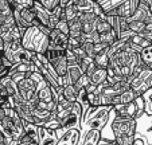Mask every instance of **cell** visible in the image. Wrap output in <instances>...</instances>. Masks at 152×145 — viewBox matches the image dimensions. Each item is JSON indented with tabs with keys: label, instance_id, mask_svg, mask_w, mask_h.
<instances>
[{
	"label": "cell",
	"instance_id": "obj_1",
	"mask_svg": "<svg viewBox=\"0 0 152 145\" xmlns=\"http://www.w3.org/2000/svg\"><path fill=\"white\" fill-rule=\"evenodd\" d=\"M22 47L35 54H45L49 48V36L42 34L38 27H28L22 36Z\"/></svg>",
	"mask_w": 152,
	"mask_h": 145
},
{
	"label": "cell",
	"instance_id": "obj_2",
	"mask_svg": "<svg viewBox=\"0 0 152 145\" xmlns=\"http://www.w3.org/2000/svg\"><path fill=\"white\" fill-rule=\"evenodd\" d=\"M112 132L115 134V137L135 136L136 119L128 116H116L112 121Z\"/></svg>",
	"mask_w": 152,
	"mask_h": 145
},
{
	"label": "cell",
	"instance_id": "obj_3",
	"mask_svg": "<svg viewBox=\"0 0 152 145\" xmlns=\"http://www.w3.org/2000/svg\"><path fill=\"white\" fill-rule=\"evenodd\" d=\"M16 89L19 95L23 98L24 101H30L32 97L35 95L37 91V85L34 83V81H31L30 78H23L22 81L16 83Z\"/></svg>",
	"mask_w": 152,
	"mask_h": 145
},
{
	"label": "cell",
	"instance_id": "obj_4",
	"mask_svg": "<svg viewBox=\"0 0 152 145\" xmlns=\"http://www.w3.org/2000/svg\"><path fill=\"white\" fill-rule=\"evenodd\" d=\"M69 35L62 34L57 28H53L49 35V48H57V50H66Z\"/></svg>",
	"mask_w": 152,
	"mask_h": 145
},
{
	"label": "cell",
	"instance_id": "obj_5",
	"mask_svg": "<svg viewBox=\"0 0 152 145\" xmlns=\"http://www.w3.org/2000/svg\"><path fill=\"white\" fill-rule=\"evenodd\" d=\"M140 1L141 0H125V1H123V3L118 4L115 8L116 15L120 17H126V19H129V17L133 15V12L136 11V8L139 7Z\"/></svg>",
	"mask_w": 152,
	"mask_h": 145
},
{
	"label": "cell",
	"instance_id": "obj_6",
	"mask_svg": "<svg viewBox=\"0 0 152 145\" xmlns=\"http://www.w3.org/2000/svg\"><path fill=\"white\" fill-rule=\"evenodd\" d=\"M57 142H58L57 132L51 130V129H46L45 126H40L38 144L39 145H57Z\"/></svg>",
	"mask_w": 152,
	"mask_h": 145
},
{
	"label": "cell",
	"instance_id": "obj_7",
	"mask_svg": "<svg viewBox=\"0 0 152 145\" xmlns=\"http://www.w3.org/2000/svg\"><path fill=\"white\" fill-rule=\"evenodd\" d=\"M80 129H69L63 133V136L58 140L57 145H78V140H80Z\"/></svg>",
	"mask_w": 152,
	"mask_h": 145
},
{
	"label": "cell",
	"instance_id": "obj_8",
	"mask_svg": "<svg viewBox=\"0 0 152 145\" xmlns=\"http://www.w3.org/2000/svg\"><path fill=\"white\" fill-rule=\"evenodd\" d=\"M69 4L80 15V14H83V12H94V7L97 3L90 1V0H70Z\"/></svg>",
	"mask_w": 152,
	"mask_h": 145
},
{
	"label": "cell",
	"instance_id": "obj_9",
	"mask_svg": "<svg viewBox=\"0 0 152 145\" xmlns=\"http://www.w3.org/2000/svg\"><path fill=\"white\" fill-rule=\"evenodd\" d=\"M149 7L147 6L145 3H143V1H140V4H139V7L136 8V11L133 12V15L131 17H129V22H145L147 16L149 15Z\"/></svg>",
	"mask_w": 152,
	"mask_h": 145
},
{
	"label": "cell",
	"instance_id": "obj_10",
	"mask_svg": "<svg viewBox=\"0 0 152 145\" xmlns=\"http://www.w3.org/2000/svg\"><path fill=\"white\" fill-rule=\"evenodd\" d=\"M100 138H101V130L89 129V130L85 133L83 138L81 140L80 145H97V142Z\"/></svg>",
	"mask_w": 152,
	"mask_h": 145
},
{
	"label": "cell",
	"instance_id": "obj_11",
	"mask_svg": "<svg viewBox=\"0 0 152 145\" xmlns=\"http://www.w3.org/2000/svg\"><path fill=\"white\" fill-rule=\"evenodd\" d=\"M106 78H108V71H106V68H97V70L90 75V83L98 87L100 85H102V83L105 82Z\"/></svg>",
	"mask_w": 152,
	"mask_h": 145
},
{
	"label": "cell",
	"instance_id": "obj_12",
	"mask_svg": "<svg viewBox=\"0 0 152 145\" xmlns=\"http://www.w3.org/2000/svg\"><path fill=\"white\" fill-rule=\"evenodd\" d=\"M83 73H82V70H81L80 65H78L77 62H67V75H69L70 81L73 82V85H74V82Z\"/></svg>",
	"mask_w": 152,
	"mask_h": 145
},
{
	"label": "cell",
	"instance_id": "obj_13",
	"mask_svg": "<svg viewBox=\"0 0 152 145\" xmlns=\"http://www.w3.org/2000/svg\"><path fill=\"white\" fill-rule=\"evenodd\" d=\"M22 121H23V119H22ZM39 128H40V126H37V125H34V124H30V122L23 121V130H24V133L28 134V136L31 137L35 142H38V140H39Z\"/></svg>",
	"mask_w": 152,
	"mask_h": 145
},
{
	"label": "cell",
	"instance_id": "obj_14",
	"mask_svg": "<svg viewBox=\"0 0 152 145\" xmlns=\"http://www.w3.org/2000/svg\"><path fill=\"white\" fill-rule=\"evenodd\" d=\"M53 68L55 70V73H57L59 77H63V75L67 73V59H66V55L62 58H59V59H57L54 63H53Z\"/></svg>",
	"mask_w": 152,
	"mask_h": 145
},
{
	"label": "cell",
	"instance_id": "obj_15",
	"mask_svg": "<svg viewBox=\"0 0 152 145\" xmlns=\"http://www.w3.org/2000/svg\"><path fill=\"white\" fill-rule=\"evenodd\" d=\"M43 126L46 129H51V130H59V129H62V122H61V119L55 116V113H51L49 118L45 121Z\"/></svg>",
	"mask_w": 152,
	"mask_h": 145
},
{
	"label": "cell",
	"instance_id": "obj_16",
	"mask_svg": "<svg viewBox=\"0 0 152 145\" xmlns=\"http://www.w3.org/2000/svg\"><path fill=\"white\" fill-rule=\"evenodd\" d=\"M136 97H139V95L135 93V90L129 87L118 95V102L123 103V105H125V103H131L136 100Z\"/></svg>",
	"mask_w": 152,
	"mask_h": 145
},
{
	"label": "cell",
	"instance_id": "obj_17",
	"mask_svg": "<svg viewBox=\"0 0 152 145\" xmlns=\"http://www.w3.org/2000/svg\"><path fill=\"white\" fill-rule=\"evenodd\" d=\"M93 62L97 66V68H106L108 65H109V58H108V54L105 51H101L98 54H96V57L93 58Z\"/></svg>",
	"mask_w": 152,
	"mask_h": 145
},
{
	"label": "cell",
	"instance_id": "obj_18",
	"mask_svg": "<svg viewBox=\"0 0 152 145\" xmlns=\"http://www.w3.org/2000/svg\"><path fill=\"white\" fill-rule=\"evenodd\" d=\"M77 95H78V91L75 90V87L73 85H69V86H65V87H63L62 97L66 101H69V102H75V101H77Z\"/></svg>",
	"mask_w": 152,
	"mask_h": 145
},
{
	"label": "cell",
	"instance_id": "obj_19",
	"mask_svg": "<svg viewBox=\"0 0 152 145\" xmlns=\"http://www.w3.org/2000/svg\"><path fill=\"white\" fill-rule=\"evenodd\" d=\"M140 59L145 63L147 66L152 63V44L147 46V47L141 48L140 51Z\"/></svg>",
	"mask_w": 152,
	"mask_h": 145
},
{
	"label": "cell",
	"instance_id": "obj_20",
	"mask_svg": "<svg viewBox=\"0 0 152 145\" xmlns=\"http://www.w3.org/2000/svg\"><path fill=\"white\" fill-rule=\"evenodd\" d=\"M81 50H82L83 52H85L86 57L89 58H94L96 57V51H94V43L89 42V40H86V42L81 43Z\"/></svg>",
	"mask_w": 152,
	"mask_h": 145
},
{
	"label": "cell",
	"instance_id": "obj_21",
	"mask_svg": "<svg viewBox=\"0 0 152 145\" xmlns=\"http://www.w3.org/2000/svg\"><path fill=\"white\" fill-rule=\"evenodd\" d=\"M116 40H117V36H116V34H115V31H113V30H110V31H108V32H105V34H101L100 35V42L106 43L108 46L113 44Z\"/></svg>",
	"mask_w": 152,
	"mask_h": 145
},
{
	"label": "cell",
	"instance_id": "obj_22",
	"mask_svg": "<svg viewBox=\"0 0 152 145\" xmlns=\"http://www.w3.org/2000/svg\"><path fill=\"white\" fill-rule=\"evenodd\" d=\"M89 83H90V77H88L86 74H82L77 81H75L73 86L75 87V90H77V91H80L81 89H85L86 86L89 85Z\"/></svg>",
	"mask_w": 152,
	"mask_h": 145
},
{
	"label": "cell",
	"instance_id": "obj_23",
	"mask_svg": "<svg viewBox=\"0 0 152 145\" xmlns=\"http://www.w3.org/2000/svg\"><path fill=\"white\" fill-rule=\"evenodd\" d=\"M112 30V27H110V24L108 22H106L105 19H98L97 22V26H96V32L97 34H105V32L110 31Z\"/></svg>",
	"mask_w": 152,
	"mask_h": 145
},
{
	"label": "cell",
	"instance_id": "obj_24",
	"mask_svg": "<svg viewBox=\"0 0 152 145\" xmlns=\"http://www.w3.org/2000/svg\"><path fill=\"white\" fill-rule=\"evenodd\" d=\"M88 101H89V105L93 108H98L101 106V95L97 90L94 93H88Z\"/></svg>",
	"mask_w": 152,
	"mask_h": 145
},
{
	"label": "cell",
	"instance_id": "obj_25",
	"mask_svg": "<svg viewBox=\"0 0 152 145\" xmlns=\"http://www.w3.org/2000/svg\"><path fill=\"white\" fill-rule=\"evenodd\" d=\"M135 136H120L115 137L116 145H133L135 144Z\"/></svg>",
	"mask_w": 152,
	"mask_h": 145
},
{
	"label": "cell",
	"instance_id": "obj_26",
	"mask_svg": "<svg viewBox=\"0 0 152 145\" xmlns=\"http://www.w3.org/2000/svg\"><path fill=\"white\" fill-rule=\"evenodd\" d=\"M145 23L143 22H129V30L135 34H141L145 30Z\"/></svg>",
	"mask_w": 152,
	"mask_h": 145
},
{
	"label": "cell",
	"instance_id": "obj_27",
	"mask_svg": "<svg viewBox=\"0 0 152 145\" xmlns=\"http://www.w3.org/2000/svg\"><path fill=\"white\" fill-rule=\"evenodd\" d=\"M55 28H57L58 31H61L62 34L69 35V23L65 22V20H59V22H58V24L55 26Z\"/></svg>",
	"mask_w": 152,
	"mask_h": 145
},
{
	"label": "cell",
	"instance_id": "obj_28",
	"mask_svg": "<svg viewBox=\"0 0 152 145\" xmlns=\"http://www.w3.org/2000/svg\"><path fill=\"white\" fill-rule=\"evenodd\" d=\"M90 63H93V59H92V58H89V57H83L82 59L78 62V65H80V67H81V70H82L83 74H85L86 68L90 66Z\"/></svg>",
	"mask_w": 152,
	"mask_h": 145
},
{
	"label": "cell",
	"instance_id": "obj_29",
	"mask_svg": "<svg viewBox=\"0 0 152 145\" xmlns=\"http://www.w3.org/2000/svg\"><path fill=\"white\" fill-rule=\"evenodd\" d=\"M35 0H14V3H16L18 6L24 7V8H31L34 6Z\"/></svg>",
	"mask_w": 152,
	"mask_h": 145
},
{
	"label": "cell",
	"instance_id": "obj_30",
	"mask_svg": "<svg viewBox=\"0 0 152 145\" xmlns=\"http://www.w3.org/2000/svg\"><path fill=\"white\" fill-rule=\"evenodd\" d=\"M128 30H129V20L126 17H120V32L128 31Z\"/></svg>",
	"mask_w": 152,
	"mask_h": 145
},
{
	"label": "cell",
	"instance_id": "obj_31",
	"mask_svg": "<svg viewBox=\"0 0 152 145\" xmlns=\"http://www.w3.org/2000/svg\"><path fill=\"white\" fill-rule=\"evenodd\" d=\"M108 47H109V46L106 44V43L98 42V43H96V44H94V51H96V54H98V52H101V51L108 50Z\"/></svg>",
	"mask_w": 152,
	"mask_h": 145
},
{
	"label": "cell",
	"instance_id": "obj_32",
	"mask_svg": "<svg viewBox=\"0 0 152 145\" xmlns=\"http://www.w3.org/2000/svg\"><path fill=\"white\" fill-rule=\"evenodd\" d=\"M97 145H116V142H115V138L108 140V138H102V137H101V138L98 140Z\"/></svg>",
	"mask_w": 152,
	"mask_h": 145
},
{
	"label": "cell",
	"instance_id": "obj_33",
	"mask_svg": "<svg viewBox=\"0 0 152 145\" xmlns=\"http://www.w3.org/2000/svg\"><path fill=\"white\" fill-rule=\"evenodd\" d=\"M8 73H10V68L0 66V79H1V78H4V77H7V75H8Z\"/></svg>",
	"mask_w": 152,
	"mask_h": 145
},
{
	"label": "cell",
	"instance_id": "obj_34",
	"mask_svg": "<svg viewBox=\"0 0 152 145\" xmlns=\"http://www.w3.org/2000/svg\"><path fill=\"white\" fill-rule=\"evenodd\" d=\"M85 90L88 91V93H94V91L97 90V86H94V85H92V83H89V85L85 87Z\"/></svg>",
	"mask_w": 152,
	"mask_h": 145
},
{
	"label": "cell",
	"instance_id": "obj_35",
	"mask_svg": "<svg viewBox=\"0 0 152 145\" xmlns=\"http://www.w3.org/2000/svg\"><path fill=\"white\" fill-rule=\"evenodd\" d=\"M6 117V109H3V108H0V121Z\"/></svg>",
	"mask_w": 152,
	"mask_h": 145
},
{
	"label": "cell",
	"instance_id": "obj_36",
	"mask_svg": "<svg viewBox=\"0 0 152 145\" xmlns=\"http://www.w3.org/2000/svg\"><path fill=\"white\" fill-rule=\"evenodd\" d=\"M147 93H149V95H148V100H149V103H151V105H152V89H151V90H148V91H147Z\"/></svg>",
	"mask_w": 152,
	"mask_h": 145
},
{
	"label": "cell",
	"instance_id": "obj_37",
	"mask_svg": "<svg viewBox=\"0 0 152 145\" xmlns=\"http://www.w3.org/2000/svg\"><path fill=\"white\" fill-rule=\"evenodd\" d=\"M4 32H6V30H4V28H3V26L0 24V36H1V35H3Z\"/></svg>",
	"mask_w": 152,
	"mask_h": 145
},
{
	"label": "cell",
	"instance_id": "obj_38",
	"mask_svg": "<svg viewBox=\"0 0 152 145\" xmlns=\"http://www.w3.org/2000/svg\"><path fill=\"white\" fill-rule=\"evenodd\" d=\"M4 141V134H3V132L0 130V142H3Z\"/></svg>",
	"mask_w": 152,
	"mask_h": 145
},
{
	"label": "cell",
	"instance_id": "obj_39",
	"mask_svg": "<svg viewBox=\"0 0 152 145\" xmlns=\"http://www.w3.org/2000/svg\"><path fill=\"white\" fill-rule=\"evenodd\" d=\"M90 1H94V3H98V1H100V0H90Z\"/></svg>",
	"mask_w": 152,
	"mask_h": 145
},
{
	"label": "cell",
	"instance_id": "obj_40",
	"mask_svg": "<svg viewBox=\"0 0 152 145\" xmlns=\"http://www.w3.org/2000/svg\"><path fill=\"white\" fill-rule=\"evenodd\" d=\"M0 66H1V52H0Z\"/></svg>",
	"mask_w": 152,
	"mask_h": 145
},
{
	"label": "cell",
	"instance_id": "obj_41",
	"mask_svg": "<svg viewBox=\"0 0 152 145\" xmlns=\"http://www.w3.org/2000/svg\"><path fill=\"white\" fill-rule=\"evenodd\" d=\"M148 67H149V68H151V70H152V63H151V65H148Z\"/></svg>",
	"mask_w": 152,
	"mask_h": 145
},
{
	"label": "cell",
	"instance_id": "obj_42",
	"mask_svg": "<svg viewBox=\"0 0 152 145\" xmlns=\"http://www.w3.org/2000/svg\"><path fill=\"white\" fill-rule=\"evenodd\" d=\"M151 44H152V43H151Z\"/></svg>",
	"mask_w": 152,
	"mask_h": 145
}]
</instances>
